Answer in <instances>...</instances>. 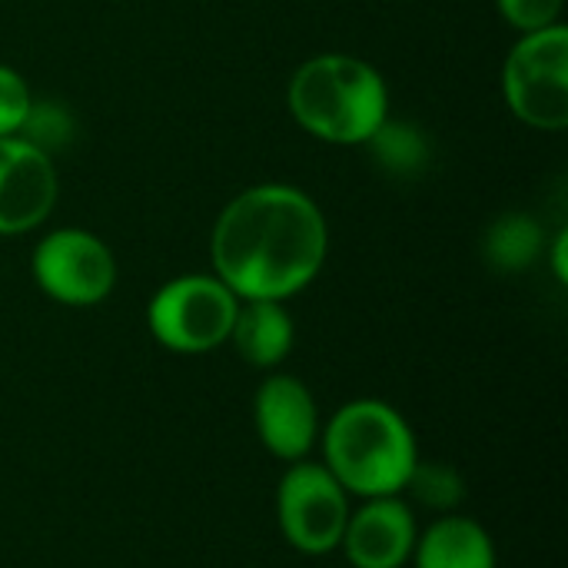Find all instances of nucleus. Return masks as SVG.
Listing matches in <instances>:
<instances>
[{
	"label": "nucleus",
	"instance_id": "nucleus-19",
	"mask_svg": "<svg viewBox=\"0 0 568 568\" xmlns=\"http://www.w3.org/2000/svg\"><path fill=\"white\" fill-rule=\"evenodd\" d=\"M566 250H568V233L562 230V233L552 240V273H556V280H559V283H568Z\"/></svg>",
	"mask_w": 568,
	"mask_h": 568
},
{
	"label": "nucleus",
	"instance_id": "nucleus-8",
	"mask_svg": "<svg viewBox=\"0 0 568 568\" xmlns=\"http://www.w3.org/2000/svg\"><path fill=\"white\" fill-rule=\"evenodd\" d=\"M57 203L50 153L23 136H0V236L37 230Z\"/></svg>",
	"mask_w": 568,
	"mask_h": 568
},
{
	"label": "nucleus",
	"instance_id": "nucleus-15",
	"mask_svg": "<svg viewBox=\"0 0 568 568\" xmlns=\"http://www.w3.org/2000/svg\"><path fill=\"white\" fill-rule=\"evenodd\" d=\"M406 489L429 509H439V513H449L463 503L466 496V483L463 476L446 466V463H416Z\"/></svg>",
	"mask_w": 568,
	"mask_h": 568
},
{
	"label": "nucleus",
	"instance_id": "nucleus-5",
	"mask_svg": "<svg viewBox=\"0 0 568 568\" xmlns=\"http://www.w3.org/2000/svg\"><path fill=\"white\" fill-rule=\"evenodd\" d=\"M503 97L513 116L536 130L568 126V27L519 33L503 63Z\"/></svg>",
	"mask_w": 568,
	"mask_h": 568
},
{
	"label": "nucleus",
	"instance_id": "nucleus-9",
	"mask_svg": "<svg viewBox=\"0 0 568 568\" xmlns=\"http://www.w3.org/2000/svg\"><path fill=\"white\" fill-rule=\"evenodd\" d=\"M253 426L263 449L283 463H300L320 439V409L310 386L290 373H270L253 396Z\"/></svg>",
	"mask_w": 568,
	"mask_h": 568
},
{
	"label": "nucleus",
	"instance_id": "nucleus-16",
	"mask_svg": "<svg viewBox=\"0 0 568 568\" xmlns=\"http://www.w3.org/2000/svg\"><path fill=\"white\" fill-rule=\"evenodd\" d=\"M30 106H33V93L27 80L13 67L0 63V136H20Z\"/></svg>",
	"mask_w": 568,
	"mask_h": 568
},
{
	"label": "nucleus",
	"instance_id": "nucleus-18",
	"mask_svg": "<svg viewBox=\"0 0 568 568\" xmlns=\"http://www.w3.org/2000/svg\"><path fill=\"white\" fill-rule=\"evenodd\" d=\"M496 7L509 27H516L519 33H532L559 23L566 0H496Z\"/></svg>",
	"mask_w": 568,
	"mask_h": 568
},
{
	"label": "nucleus",
	"instance_id": "nucleus-17",
	"mask_svg": "<svg viewBox=\"0 0 568 568\" xmlns=\"http://www.w3.org/2000/svg\"><path fill=\"white\" fill-rule=\"evenodd\" d=\"M20 136L30 140L33 146H40L43 153H50V146H57V143H63L70 136V116L57 103H37L33 100Z\"/></svg>",
	"mask_w": 568,
	"mask_h": 568
},
{
	"label": "nucleus",
	"instance_id": "nucleus-4",
	"mask_svg": "<svg viewBox=\"0 0 568 568\" xmlns=\"http://www.w3.org/2000/svg\"><path fill=\"white\" fill-rule=\"evenodd\" d=\"M236 293L213 273H183L163 283L146 306L153 339L180 356L213 353L230 339L236 316Z\"/></svg>",
	"mask_w": 568,
	"mask_h": 568
},
{
	"label": "nucleus",
	"instance_id": "nucleus-7",
	"mask_svg": "<svg viewBox=\"0 0 568 568\" xmlns=\"http://www.w3.org/2000/svg\"><path fill=\"white\" fill-rule=\"evenodd\" d=\"M37 286L60 306L87 310L103 303L116 286V256L90 230L63 226L33 246L30 260Z\"/></svg>",
	"mask_w": 568,
	"mask_h": 568
},
{
	"label": "nucleus",
	"instance_id": "nucleus-14",
	"mask_svg": "<svg viewBox=\"0 0 568 568\" xmlns=\"http://www.w3.org/2000/svg\"><path fill=\"white\" fill-rule=\"evenodd\" d=\"M363 146H369L376 163L393 176H416L429 163V143L423 130L403 120H386Z\"/></svg>",
	"mask_w": 568,
	"mask_h": 568
},
{
	"label": "nucleus",
	"instance_id": "nucleus-6",
	"mask_svg": "<svg viewBox=\"0 0 568 568\" xmlns=\"http://www.w3.org/2000/svg\"><path fill=\"white\" fill-rule=\"evenodd\" d=\"M349 493L333 479L323 463H290L276 486V523L283 539L303 556H329L339 549Z\"/></svg>",
	"mask_w": 568,
	"mask_h": 568
},
{
	"label": "nucleus",
	"instance_id": "nucleus-3",
	"mask_svg": "<svg viewBox=\"0 0 568 568\" xmlns=\"http://www.w3.org/2000/svg\"><path fill=\"white\" fill-rule=\"evenodd\" d=\"M286 103L310 136L336 146H359L389 120L383 73L353 53H316L300 63Z\"/></svg>",
	"mask_w": 568,
	"mask_h": 568
},
{
	"label": "nucleus",
	"instance_id": "nucleus-10",
	"mask_svg": "<svg viewBox=\"0 0 568 568\" xmlns=\"http://www.w3.org/2000/svg\"><path fill=\"white\" fill-rule=\"evenodd\" d=\"M419 529L409 503L399 496L363 499L349 513L339 549L353 568H403L413 559Z\"/></svg>",
	"mask_w": 568,
	"mask_h": 568
},
{
	"label": "nucleus",
	"instance_id": "nucleus-12",
	"mask_svg": "<svg viewBox=\"0 0 568 568\" xmlns=\"http://www.w3.org/2000/svg\"><path fill=\"white\" fill-rule=\"evenodd\" d=\"M416 568H496V542L486 526L469 516H443L436 519L413 549Z\"/></svg>",
	"mask_w": 568,
	"mask_h": 568
},
{
	"label": "nucleus",
	"instance_id": "nucleus-2",
	"mask_svg": "<svg viewBox=\"0 0 568 568\" xmlns=\"http://www.w3.org/2000/svg\"><path fill=\"white\" fill-rule=\"evenodd\" d=\"M320 439L326 456L323 466L359 499L403 496L419 463L413 426L383 399H353L339 406Z\"/></svg>",
	"mask_w": 568,
	"mask_h": 568
},
{
	"label": "nucleus",
	"instance_id": "nucleus-11",
	"mask_svg": "<svg viewBox=\"0 0 568 568\" xmlns=\"http://www.w3.org/2000/svg\"><path fill=\"white\" fill-rule=\"evenodd\" d=\"M293 339H296V326H293V316L286 313L283 303H276V300H240L226 343H233V349L240 353V359L246 366L276 369L290 356Z\"/></svg>",
	"mask_w": 568,
	"mask_h": 568
},
{
	"label": "nucleus",
	"instance_id": "nucleus-1",
	"mask_svg": "<svg viewBox=\"0 0 568 568\" xmlns=\"http://www.w3.org/2000/svg\"><path fill=\"white\" fill-rule=\"evenodd\" d=\"M329 226L313 196L290 183H260L233 196L213 223L210 260L236 300L303 293L323 270Z\"/></svg>",
	"mask_w": 568,
	"mask_h": 568
},
{
	"label": "nucleus",
	"instance_id": "nucleus-13",
	"mask_svg": "<svg viewBox=\"0 0 568 568\" xmlns=\"http://www.w3.org/2000/svg\"><path fill=\"white\" fill-rule=\"evenodd\" d=\"M542 246H546V230L539 226V220H532L526 213L499 216L489 226L486 240H483L486 260L499 273H523V270H529L539 260Z\"/></svg>",
	"mask_w": 568,
	"mask_h": 568
}]
</instances>
